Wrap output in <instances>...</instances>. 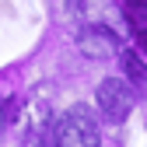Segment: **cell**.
<instances>
[{
    "label": "cell",
    "instance_id": "cell-4",
    "mask_svg": "<svg viewBox=\"0 0 147 147\" xmlns=\"http://www.w3.org/2000/svg\"><path fill=\"white\" fill-rule=\"evenodd\" d=\"M123 14H126V21H130L140 49L147 53V0H123Z\"/></svg>",
    "mask_w": 147,
    "mask_h": 147
},
{
    "label": "cell",
    "instance_id": "cell-1",
    "mask_svg": "<svg viewBox=\"0 0 147 147\" xmlns=\"http://www.w3.org/2000/svg\"><path fill=\"white\" fill-rule=\"evenodd\" d=\"M102 130L88 105H70L53 126V147H98Z\"/></svg>",
    "mask_w": 147,
    "mask_h": 147
},
{
    "label": "cell",
    "instance_id": "cell-6",
    "mask_svg": "<svg viewBox=\"0 0 147 147\" xmlns=\"http://www.w3.org/2000/svg\"><path fill=\"white\" fill-rule=\"evenodd\" d=\"M0 126H4V119H0Z\"/></svg>",
    "mask_w": 147,
    "mask_h": 147
},
{
    "label": "cell",
    "instance_id": "cell-5",
    "mask_svg": "<svg viewBox=\"0 0 147 147\" xmlns=\"http://www.w3.org/2000/svg\"><path fill=\"white\" fill-rule=\"evenodd\" d=\"M119 60H123V70H126V81L133 88H147V63L140 60L137 49H119Z\"/></svg>",
    "mask_w": 147,
    "mask_h": 147
},
{
    "label": "cell",
    "instance_id": "cell-3",
    "mask_svg": "<svg viewBox=\"0 0 147 147\" xmlns=\"http://www.w3.org/2000/svg\"><path fill=\"white\" fill-rule=\"evenodd\" d=\"M77 49L91 60H109L119 53V35L109 25H84L77 32Z\"/></svg>",
    "mask_w": 147,
    "mask_h": 147
},
{
    "label": "cell",
    "instance_id": "cell-2",
    "mask_svg": "<svg viewBox=\"0 0 147 147\" xmlns=\"http://www.w3.org/2000/svg\"><path fill=\"white\" fill-rule=\"evenodd\" d=\"M98 112L109 119V123H123L126 116L133 112V88L119 81V77H105L98 84Z\"/></svg>",
    "mask_w": 147,
    "mask_h": 147
}]
</instances>
